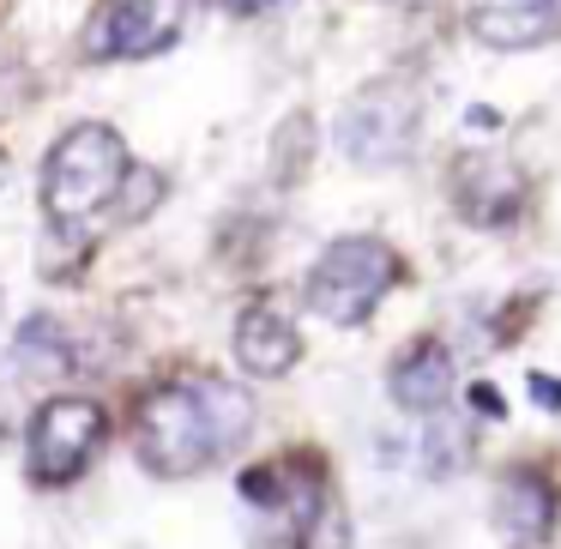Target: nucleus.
I'll return each instance as SVG.
<instances>
[{
	"mask_svg": "<svg viewBox=\"0 0 561 549\" xmlns=\"http://www.w3.org/2000/svg\"><path fill=\"white\" fill-rule=\"evenodd\" d=\"M254 428V399L218 375H182L170 387H151L134 416V447L151 477H194L230 447H242Z\"/></svg>",
	"mask_w": 561,
	"mask_h": 549,
	"instance_id": "f257e3e1",
	"label": "nucleus"
},
{
	"mask_svg": "<svg viewBox=\"0 0 561 549\" xmlns=\"http://www.w3.org/2000/svg\"><path fill=\"white\" fill-rule=\"evenodd\" d=\"M127 163L134 158H127L115 127H103V122L67 127L49 146V158H43V211H49L55 230L91 236V218L115 206V187H122Z\"/></svg>",
	"mask_w": 561,
	"mask_h": 549,
	"instance_id": "f03ea898",
	"label": "nucleus"
},
{
	"mask_svg": "<svg viewBox=\"0 0 561 549\" xmlns=\"http://www.w3.org/2000/svg\"><path fill=\"white\" fill-rule=\"evenodd\" d=\"M399 272H404L399 254L380 236H339L314 260V272H308L302 302H308V314L332 320V327H363L380 308V296L399 284Z\"/></svg>",
	"mask_w": 561,
	"mask_h": 549,
	"instance_id": "7ed1b4c3",
	"label": "nucleus"
},
{
	"mask_svg": "<svg viewBox=\"0 0 561 549\" xmlns=\"http://www.w3.org/2000/svg\"><path fill=\"white\" fill-rule=\"evenodd\" d=\"M416 134H423V103L404 79H375L363 85L339 115V151L363 170H392L416 151Z\"/></svg>",
	"mask_w": 561,
	"mask_h": 549,
	"instance_id": "20e7f679",
	"label": "nucleus"
},
{
	"mask_svg": "<svg viewBox=\"0 0 561 549\" xmlns=\"http://www.w3.org/2000/svg\"><path fill=\"white\" fill-rule=\"evenodd\" d=\"M194 0H98L85 19L79 49L91 61H146V55L170 49L187 25Z\"/></svg>",
	"mask_w": 561,
	"mask_h": 549,
	"instance_id": "39448f33",
	"label": "nucleus"
},
{
	"mask_svg": "<svg viewBox=\"0 0 561 549\" xmlns=\"http://www.w3.org/2000/svg\"><path fill=\"white\" fill-rule=\"evenodd\" d=\"M103 435H110V411L98 399H49L31 423V477L37 483H73L91 459H98Z\"/></svg>",
	"mask_w": 561,
	"mask_h": 549,
	"instance_id": "423d86ee",
	"label": "nucleus"
},
{
	"mask_svg": "<svg viewBox=\"0 0 561 549\" xmlns=\"http://www.w3.org/2000/svg\"><path fill=\"white\" fill-rule=\"evenodd\" d=\"M453 206L465 224H513L525 206V175L501 158H459L453 170Z\"/></svg>",
	"mask_w": 561,
	"mask_h": 549,
	"instance_id": "0eeeda50",
	"label": "nucleus"
},
{
	"mask_svg": "<svg viewBox=\"0 0 561 549\" xmlns=\"http://www.w3.org/2000/svg\"><path fill=\"white\" fill-rule=\"evenodd\" d=\"M453 387H459V368H453V351H447V344H435V339L411 344V351L387 368L392 404L411 411V416H440L453 404Z\"/></svg>",
	"mask_w": 561,
	"mask_h": 549,
	"instance_id": "6e6552de",
	"label": "nucleus"
},
{
	"mask_svg": "<svg viewBox=\"0 0 561 549\" xmlns=\"http://www.w3.org/2000/svg\"><path fill=\"white\" fill-rule=\"evenodd\" d=\"M471 31L489 49H537L561 31V0H477Z\"/></svg>",
	"mask_w": 561,
	"mask_h": 549,
	"instance_id": "1a4fd4ad",
	"label": "nucleus"
},
{
	"mask_svg": "<svg viewBox=\"0 0 561 549\" xmlns=\"http://www.w3.org/2000/svg\"><path fill=\"white\" fill-rule=\"evenodd\" d=\"M296 356H302V339H296V327L278 314V308H248V314L236 320V363H242L254 380L290 375Z\"/></svg>",
	"mask_w": 561,
	"mask_h": 549,
	"instance_id": "9d476101",
	"label": "nucleus"
},
{
	"mask_svg": "<svg viewBox=\"0 0 561 549\" xmlns=\"http://www.w3.org/2000/svg\"><path fill=\"white\" fill-rule=\"evenodd\" d=\"M495 519L507 525L513 537H525V544H537V537H549V525H556V489L543 483V471H507L495 489Z\"/></svg>",
	"mask_w": 561,
	"mask_h": 549,
	"instance_id": "9b49d317",
	"label": "nucleus"
},
{
	"mask_svg": "<svg viewBox=\"0 0 561 549\" xmlns=\"http://www.w3.org/2000/svg\"><path fill=\"white\" fill-rule=\"evenodd\" d=\"M73 363H79V356H73V332H67L55 314H31L25 327H19V339H13V368H19L25 380L55 387V380H61Z\"/></svg>",
	"mask_w": 561,
	"mask_h": 549,
	"instance_id": "f8f14e48",
	"label": "nucleus"
},
{
	"mask_svg": "<svg viewBox=\"0 0 561 549\" xmlns=\"http://www.w3.org/2000/svg\"><path fill=\"white\" fill-rule=\"evenodd\" d=\"M465 459H471V435H465V428H447V423L428 428V453H423V471H428V477L459 471Z\"/></svg>",
	"mask_w": 561,
	"mask_h": 549,
	"instance_id": "ddd939ff",
	"label": "nucleus"
},
{
	"mask_svg": "<svg viewBox=\"0 0 561 549\" xmlns=\"http://www.w3.org/2000/svg\"><path fill=\"white\" fill-rule=\"evenodd\" d=\"M531 392H537V404H549V411H561V380H543V375H531Z\"/></svg>",
	"mask_w": 561,
	"mask_h": 549,
	"instance_id": "4468645a",
	"label": "nucleus"
},
{
	"mask_svg": "<svg viewBox=\"0 0 561 549\" xmlns=\"http://www.w3.org/2000/svg\"><path fill=\"white\" fill-rule=\"evenodd\" d=\"M471 399H477V411H483V416H501V392L495 387H471Z\"/></svg>",
	"mask_w": 561,
	"mask_h": 549,
	"instance_id": "2eb2a0df",
	"label": "nucleus"
},
{
	"mask_svg": "<svg viewBox=\"0 0 561 549\" xmlns=\"http://www.w3.org/2000/svg\"><path fill=\"white\" fill-rule=\"evenodd\" d=\"M236 13H272V7H284V0H230Z\"/></svg>",
	"mask_w": 561,
	"mask_h": 549,
	"instance_id": "dca6fc26",
	"label": "nucleus"
}]
</instances>
